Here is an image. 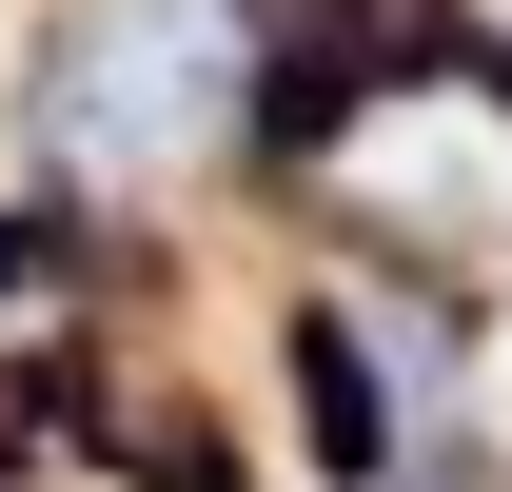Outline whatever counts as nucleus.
I'll return each mask as SVG.
<instances>
[{"mask_svg": "<svg viewBox=\"0 0 512 492\" xmlns=\"http://www.w3.org/2000/svg\"><path fill=\"white\" fill-rule=\"evenodd\" d=\"M237 99V40H217V0H99L60 60H40V119H60V158H178L197 119Z\"/></svg>", "mask_w": 512, "mask_h": 492, "instance_id": "1", "label": "nucleus"}]
</instances>
